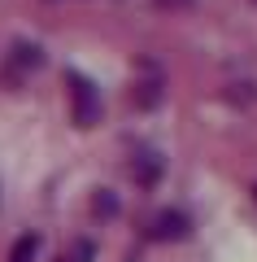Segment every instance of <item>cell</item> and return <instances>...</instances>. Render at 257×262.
<instances>
[{
    "label": "cell",
    "instance_id": "7a4b0ae2",
    "mask_svg": "<svg viewBox=\"0 0 257 262\" xmlns=\"http://www.w3.org/2000/svg\"><path fill=\"white\" fill-rule=\"evenodd\" d=\"M35 253H39V241H35V236H22V241L13 245L9 262H35Z\"/></svg>",
    "mask_w": 257,
    "mask_h": 262
},
{
    "label": "cell",
    "instance_id": "3957f363",
    "mask_svg": "<svg viewBox=\"0 0 257 262\" xmlns=\"http://www.w3.org/2000/svg\"><path fill=\"white\" fill-rule=\"evenodd\" d=\"M65 262H92V245H87V241H79V245H74V253H70Z\"/></svg>",
    "mask_w": 257,
    "mask_h": 262
},
{
    "label": "cell",
    "instance_id": "6da1fadb",
    "mask_svg": "<svg viewBox=\"0 0 257 262\" xmlns=\"http://www.w3.org/2000/svg\"><path fill=\"white\" fill-rule=\"evenodd\" d=\"M70 101H74V118L87 127V122H96V114H101V96H96V88L87 83V79H70Z\"/></svg>",
    "mask_w": 257,
    "mask_h": 262
}]
</instances>
